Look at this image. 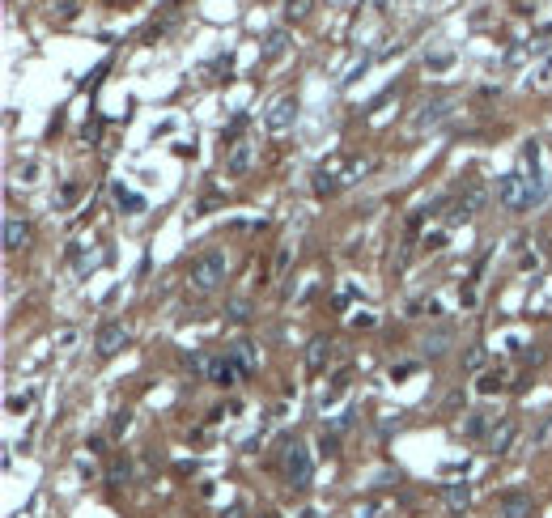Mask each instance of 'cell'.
<instances>
[{
  "label": "cell",
  "mask_w": 552,
  "mask_h": 518,
  "mask_svg": "<svg viewBox=\"0 0 552 518\" xmlns=\"http://www.w3.org/2000/svg\"><path fill=\"white\" fill-rule=\"evenodd\" d=\"M548 81H552V55L544 60V68H540V72L531 77V85H548Z\"/></svg>",
  "instance_id": "f546056e"
},
{
  "label": "cell",
  "mask_w": 552,
  "mask_h": 518,
  "mask_svg": "<svg viewBox=\"0 0 552 518\" xmlns=\"http://www.w3.org/2000/svg\"><path fill=\"white\" fill-rule=\"evenodd\" d=\"M98 132H102V119H89V123L81 128V136H85V140H98Z\"/></svg>",
  "instance_id": "4dcf8cb0"
},
{
  "label": "cell",
  "mask_w": 552,
  "mask_h": 518,
  "mask_svg": "<svg viewBox=\"0 0 552 518\" xmlns=\"http://www.w3.org/2000/svg\"><path fill=\"white\" fill-rule=\"evenodd\" d=\"M451 340H455V336H451V327H434V332L421 340V353H425V357H442Z\"/></svg>",
  "instance_id": "7c38bea8"
},
{
  "label": "cell",
  "mask_w": 552,
  "mask_h": 518,
  "mask_svg": "<svg viewBox=\"0 0 552 518\" xmlns=\"http://www.w3.org/2000/svg\"><path fill=\"white\" fill-rule=\"evenodd\" d=\"M425 64H429V68H434V72H442V68H451V55H429V60H425Z\"/></svg>",
  "instance_id": "d6a6232c"
},
{
  "label": "cell",
  "mask_w": 552,
  "mask_h": 518,
  "mask_svg": "<svg viewBox=\"0 0 552 518\" xmlns=\"http://www.w3.org/2000/svg\"><path fill=\"white\" fill-rule=\"evenodd\" d=\"M476 391H480V395H497V391H506V374H502V370H485L480 383H476Z\"/></svg>",
  "instance_id": "ac0fdd59"
},
{
  "label": "cell",
  "mask_w": 552,
  "mask_h": 518,
  "mask_svg": "<svg viewBox=\"0 0 552 518\" xmlns=\"http://www.w3.org/2000/svg\"><path fill=\"white\" fill-rule=\"evenodd\" d=\"M128 425H132V412H128V408L111 417V429H115V434H128Z\"/></svg>",
  "instance_id": "484cf974"
},
{
  "label": "cell",
  "mask_w": 552,
  "mask_h": 518,
  "mask_svg": "<svg viewBox=\"0 0 552 518\" xmlns=\"http://www.w3.org/2000/svg\"><path fill=\"white\" fill-rule=\"evenodd\" d=\"M285 47H289V34H285V30H272V34H268V47H264V60H276Z\"/></svg>",
  "instance_id": "44dd1931"
},
{
  "label": "cell",
  "mask_w": 552,
  "mask_h": 518,
  "mask_svg": "<svg viewBox=\"0 0 552 518\" xmlns=\"http://www.w3.org/2000/svg\"><path fill=\"white\" fill-rule=\"evenodd\" d=\"M281 468H285V476H289V485H293V489H306V485H310V476H315L310 451H306L302 442H289V446H285V459H281Z\"/></svg>",
  "instance_id": "7a4b0ae2"
},
{
  "label": "cell",
  "mask_w": 552,
  "mask_h": 518,
  "mask_svg": "<svg viewBox=\"0 0 552 518\" xmlns=\"http://www.w3.org/2000/svg\"><path fill=\"white\" fill-rule=\"evenodd\" d=\"M26 238H30L26 221H17V217H4V251H21V247H26Z\"/></svg>",
  "instance_id": "8fae6325"
},
{
  "label": "cell",
  "mask_w": 552,
  "mask_h": 518,
  "mask_svg": "<svg viewBox=\"0 0 552 518\" xmlns=\"http://www.w3.org/2000/svg\"><path fill=\"white\" fill-rule=\"evenodd\" d=\"M442 242H446V234H425V242H421V247H429V251H438Z\"/></svg>",
  "instance_id": "836d02e7"
},
{
  "label": "cell",
  "mask_w": 552,
  "mask_h": 518,
  "mask_svg": "<svg viewBox=\"0 0 552 518\" xmlns=\"http://www.w3.org/2000/svg\"><path fill=\"white\" fill-rule=\"evenodd\" d=\"M497 518H531V493H519V489L502 493L497 497Z\"/></svg>",
  "instance_id": "ba28073f"
},
{
  "label": "cell",
  "mask_w": 552,
  "mask_h": 518,
  "mask_svg": "<svg viewBox=\"0 0 552 518\" xmlns=\"http://www.w3.org/2000/svg\"><path fill=\"white\" fill-rule=\"evenodd\" d=\"M336 446H340L336 434H323V438H319V455H336Z\"/></svg>",
  "instance_id": "4316f807"
},
{
  "label": "cell",
  "mask_w": 552,
  "mask_h": 518,
  "mask_svg": "<svg viewBox=\"0 0 552 518\" xmlns=\"http://www.w3.org/2000/svg\"><path fill=\"white\" fill-rule=\"evenodd\" d=\"M225 357H230V361H234V366H238L242 374H251V370L259 366V349H255L251 340H234V344L225 349Z\"/></svg>",
  "instance_id": "9c48e42d"
},
{
  "label": "cell",
  "mask_w": 552,
  "mask_h": 518,
  "mask_svg": "<svg viewBox=\"0 0 552 518\" xmlns=\"http://www.w3.org/2000/svg\"><path fill=\"white\" fill-rule=\"evenodd\" d=\"M485 429H489V417H485V412H468V417H463V438H485Z\"/></svg>",
  "instance_id": "d6986e66"
},
{
  "label": "cell",
  "mask_w": 552,
  "mask_h": 518,
  "mask_svg": "<svg viewBox=\"0 0 552 518\" xmlns=\"http://www.w3.org/2000/svg\"><path fill=\"white\" fill-rule=\"evenodd\" d=\"M327 357H332V344H327L323 336L306 344V370H310V374H319V370L327 366Z\"/></svg>",
  "instance_id": "4fadbf2b"
},
{
  "label": "cell",
  "mask_w": 552,
  "mask_h": 518,
  "mask_svg": "<svg viewBox=\"0 0 552 518\" xmlns=\"http://www.w3.org/2000/svg\"><path fill=\"white\" fill-rule=\"evenodd\" d=\"M480 361H485V349L472 344V349H468V370H480Z\"/></svg>",
  "instance_id": "f1b7e54d"
},
{
  "label": "cell",
  "mask_w": 552,
  "mask_h": 518,
  "mask_svg": "<svg viewBox=\"0 0 552 518\" xmlns=\"http://www.w3.org/2000/svg\"><path fill=\"white\" fill-rule=\"evenodd\" d=\"M255 140L251 136H242V140H234L230 145V153H225V174H234V179H242V174H251V166H255Z\"/></svg>",
  "instance_id": "5b68a950"
},
{
  "label": "cell",
  "mask_w": 552,
  "mask_h": 518,
  "mask_svg": "<svg viewBox=\"0 0 552 518\" xmlns=\"http://www.w3.org/2000/svg\"><path fill=\"white\" fill-rule=\"evenodd\" d=\"M442 497H446V506H451L455 514H463V510H468V502H472V489H468L463 480H451V485L442 489Z\"/></svg>",
  "instance_id": "5bb4252c"
},
{
  "label": "cell",
  "mask_w": 552,
  "mask_h": 518,
  "mask_svg": "<svg viewBox=\"0 0 552 518\" xmlns=\"http://www.w3.org/2000/svg\"><path fill=\"white\" fill-rule=\"evenodd\" d=\"M374 323H378V319H374L370 310H357V315H353V327H374Z\"/></svg>",
  "instance_id": "1f68e13d"
},
{
  "label": "cell",
  "mask_w": 552,
  "mask_h": 518,
  "mask_svg": "<svg viewBox=\"0 0 552 518\" xmlns=\"http://www.w3.org/2000/svg\"><path fill=\"white\" fill-rule=\"evenodd\" d=\"M293 119H298V98H293V94H281V98L268 106V115H264L268 132H285V128H293Z\"/></svg>",
  "instance_id": "8992f818"
},
{
  "label": "cell",
  "mask_w": 552,
  "mask_h": 518,
  "mask_svg": "<svg viewBox=\"0 0 552 518\" xmlns=\"http://www.w3.org/2000/svg\"><path fill=\"white\" fill-rule=\"evenodd\" d=\"M111 480H115V485H128V480H132V468H128V463H115V468H111Z\"/></svg>",
  "instance_id": "83f0119b"
},
{
  "label": "cell",
  "mask_w": 552,
  "mask_h": 518,
  "mask_svg": "<svg viewBox=\"0 0 552 518\" xmlns=\"http://www.w3.org/2000/svg\"><path fill=\"white\" fill-rule=\"evenodd\" d=\"M115 204H119L123 213H132V217H136V213H145V196H136V191H128L123 183H115Z\"/></svg>",
  "instance_id": "e0dca14e"
},
{
  "label": "cell",
  "mask_w": 552,
  "mask_h": 518,
  "mask_svg": "<svg viewBox=\"0 0 552 518\" xmlns=\"http://www.w3.org/2000/svg\"><path fill=\"white\" fill-rule=\"evenodd\" d=\"M340 183H344V179H336V170H327V166L315 170V196H336Z\"/></svg>",
  "instance_id": "2e32d148"
},
{
  "label": "cell",
  "mask_w": 552,
  "mask_h": 518,
  "mask_svg": "<svg viewBox=\"0 0 552 518\" xmlns=\"http://www.w3.org/2000/svg\"><path fill=\"white\" fill-rule=\"evenodd\" d=\"M77 191H81V187H77V183H68V187L60 191V200H64V204H72V200H77Z\"/></svg>",
  "instance_id": "e575fe53"
},
{
  "label": "cell",
  "mask_w": 552,
  "mask_h": 518,
  "mask_svg": "<svg viewBox=\"0 0 552 518\" xmlns=\"http://www.w3.org/2000/svg\"><path fill=\"white\" fill-rule=\"evenodd\" d=\"M30 400H34V391H21V395H9V412H21V408H30Z\"/></svg>",
  "instance_id": "d4e9b609"
},
{
  "label": "cell",
  "mask_w": 552,
  "mask_h": 518,
  "mask_svg": "<svg viewBox=\"0 0 552 518\" xmlns=\"http://www.w3.org/2000/svg\"><path fill=\"white\" fill-rule=\"evenodd\" d=\"M225 251H204V255H196L191 259V272H187V281H191V289H200V293H213L221 281H225Z\"/></svg>",
  "instance_id": "6da1fadb"
},
{
  "label": "cell",
  "mask_w": 552,
  "mask_h": 518,
  "mask_svg": "<svg viewBox=\"0 0 552 518\" xmlns=\"http://www.w3.org/2000/svg\"><path fill=\"white\" fill-rule=\"evenodd\" d=\"M344 391H349V374H336V378H332V383L323 387V408H327V404H336V400H340Z\"/></svg>",
  "instance_id": "ffe728a7"
},
{
  "label": "cell",
  "mask_w": 552,
  "mask_h": 518,
  "mask_svg": "<svg viewBox=\"0 0 552 518\" xmlns=\"http://www.w3.org/2000/svg\"><path fill=\"white\" fill-rule=\"evenodd\" d=\"M259 518H276V514H259Z\"/></svg>",
  "instance_id": "8d00e7d4"
},
{
  "label": "cell",
  "mask_w": 552,
  "mask_h": 518,
  "mask_svg": "<svg viewBox=\"0 0 552 518\" xmlns=\"http://www.w3.org/2000/svg\"><path fill=\"white\" fill-rule=\"evenodd\" d=\"M514 438H519V421H502V425L489 434V451H493V455H506V451L514 446Z\"/></svg>",
  "instance_id": "30bf717a"
},
{
  "label": "cell",
  "mask_w": 552,
  "mask_h": 518,
  "mask_svg": "<svg viewBox=\"0 0 552 518\" xmlns=\"http://www.w3.org/2000/svg\"><path fill=\"white\" fill-rule=\"evenodd\" d=\"M306 13H310V0H285V17L298 21V17H306Z\"/></svg>",
  "instance_id": "cb8c5ba5"
},
{
  "label": "cell",
  "mask_w": 552,
  "mask_h": 518,
  "mask_svg": "<svg viewBox=\"0 0 552 518\" xmlns=\"http://www.w3.org/2000/svg\"><path fill=\"white\" fill-rule=\"evenodd\" d=\"M238 374H242V370H238L230 357H217V361H213V370H208V378H213L217 387H234V378H238Z\"/></svg>",
  "instance_id": "9a60e30c"
},
{
  "label": "cell",
  "mask_w": 552,
  "mask_h": 518,
  "mask_svg": "<svg viewBox=\"0 0 552 518\" xmlns=\"http://www.w3.org/2000/svg\"><path fill=\"white\" fill-rule=\"evenodd\" d=\"M497 200H502V204H506L510 213L527 208V204H531V187H527V179H523L519 170L502 174V179H497Z\"/></svg>",
  "instance_id": "277c9868"
},
{
  "label": "cell",
  "mask_w": 552,
  "mask_h": 518,
  "mask_svg": "<svg viewBox=\"0 0 552 518\" xmlns=\"http://www.w3.org/2000/svg\"><path fill=\"white\" fill-rule=\"evenodd\" d=\"M370 4H374V9H383V4H387V0H370Z\"/></svg>",
  "instance_id": "d590c367"
},
{
  "label": "cell",
  "mask_w": 552,
  "mask_h": 518,
  "mask_svg": "<svg viewBox=\"0 0 552 518\" xmlns=\"http://www.w3.org/2000/svg\"><path fill=\"white\" fill-rule=\"evenodd\" d=\"M94 349H98V357H115V353H123V349H128V327H123V323H102Z\"/></svg>",
  "instance_id": "52a82bcc"
},
{
  "label": "cell",
  "mask_w": 552,
  "mask_h": 518,
  "mask_svg": "<svg viewBox=\"0 0 552 518\" xmlns=\"http://www.w3.org/2000/svg\"><path fill=\"white\" fill-rule=\"evenodd\" d=\"M225 315H230L234 323H247V319H251V306H247V302L238 298V302H230V310H225Z\"/></svg>",
  "instance_id": "603a6c76"
},
{
  "label": "cell",
  "mask_w": 552,
  "mask_h": 518,
  "mask_svg": "<svg viewBox=\"0 0 552 518\" xmlns=\"http://www.w3.org/2000/svg\"><path fill=\"white\" fill-rule=\"evenodd\" d=\"M455 106H459V102H455L451 94H446V98H434V102L421 106V115L412 119V128H417V132H434V128H442V123L455 119Z\"/></svg>",
  "instance_id": "3957f363"
},
{
  "label": "cell",
  "mask_w": 552,
  "mask_h": 518,
  "mask_svg": "<svg viewBox=\"0 0 552 518\" xmlns=\"http://www.w3.org/2000/svg\"><path fill=\"white\" fill-rule=\"evenodd\" d=\"M183 366L196 370V374H208V370H213V357H204V353H183Z\"/></svg>",
  "instance_id": "7402d4cb"
}]
</instances>
